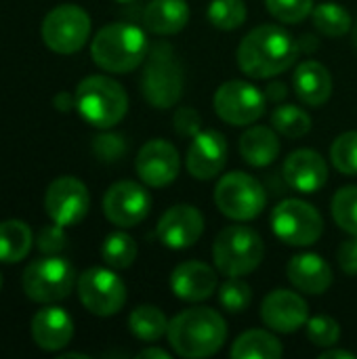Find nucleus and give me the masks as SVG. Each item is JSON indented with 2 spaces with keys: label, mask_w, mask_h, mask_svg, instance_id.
<instances>
[{
  "label": "nucleus",
  "mask_w": 357,
  "mask_h": 359,
  "mask_svg": "<svg viewBox=\"0 0 357 359\" xmlns=\"http://www.w3.org/2000/svg\"><path fill=\"white\" fill-rule=\"evenodd\" d=\"M299 42L280 25H259L250 29L238 46L240 69L255 80H267L286 72L299 57Z\"/></svg>",
  "instance_id": "1"
},
{
  "label": "nucleus",
  "mask_w": 357,
  "mask_h": 359,
  "mask_svg": "<svg viewBox=\"0 0 357 359\" xmlns=\"http://www.w3.org/2000/svg\"><path fill=\"white\" fill-rule=\"evenodd\" d=\"M166 337L179 358H213L225 345L227 324L210 307H191L170 320Z\"/></svg>",
  "instance_id": "2"
},
{
  "label": "nucleus",
  "mask_w": 357,
  "mask_h": 359,
  "mask_svg": "<svg viewBox=\"0 0 357 359\" xmlns=\"http://www.w3.org/2000/svg\"><path fill=\"white\" fill-rule=\"evenodd\" d=\"M149 46L141 27L133 23H109L90 42L93 61L109 74H128L147 57Z\"/></svg>",
  "instance_id": "3"
},
{
  "label": "nucleus",
  "mask_w": 357,
  "mask_h": 359,
  "mask_svg": "<svg viewBox=\"0 0 357 359\" xmlns=\"http://www.w3.org/2000/svg\"><path fill=\"white\" fill-rule=\"evenodd\" d=\"M78 114L97 128L116 126L128 111V97L120 82L107 76H88L76 88Z\"/></svg>",
  "instance_id": "4"
},
{
  "label": "nucleus",
  "mask_w": 357,
  "mask_h": 359,
  "mask_svg": "<svg viewBox=\"0 0 357 359\" xmlns=\"http://www.w3.org/2000/svg\"><path fill=\"white\" fill-rule=\"evenodd\" d=\"M265 257L263 238L246 225H229L221 229L213 244L215 267L227 278L252 273Z\"/></svg>",
  "instance_id": "5"
},
{
  "label": "nucleus",
  "mask_w": 357,
  "mask_h": 359,
  "mask_svg": "<svg viewBox=\"0 0 357 359\" xmlns=\"http://www.w3.org/2000/svg\"><path fill=\"white\" fill-rule=\"evenodd\" d=\"M141 93L156 109H170L183 95V69L173 46L160 42L147 53V63L141 76Z\"/></svg>",
  "instance_id": "6"
},
{
  "label": "nucleus",
  "mask_w": 357,
  "mask_h": 359,
  "mask_svg": "<svg viewBox=\"0 0 357 359\" xmlns=\"http://www.w3.org/2000/svg\"><path fill=\"white\" fill-rule=\"evenodd\" d=\"M215 204L231 221H252L267 206V189L252 175L234 170L219 179Z\"/></svg>",
  "instance_id": "7"
},
{
  "label": "nucleus",
  "mask_w": 357,
  "mask_h": 359,
  "mask_svg": "<svg viewBox=\"0 0 357 359\" xmlns=\"http://www.w3.org/2000/svg\"><path fill=\"white\" fill-rule=\"evenodd\" d=\"M23 292L34 303H57L72 294L76 286V271L69 261L46 255L32 261L23 271Z\"/></svg>",
  "instance_id": "8"
},
{
  "label": "nucleus",
  "mask_w": 357,
  "mask_h": 359,
  "mask_svg": "<svg viewBox=\"0 0 357 359\" xmlns=\"http://www.w3.org/2000/svg\"><path fill=\"white\" fill-rule=\"evenodd\" d=\"M40 34L53 53L74 55L90 36V17L78 4H59L44 17Z\"/></svg>",
  "instance_id": "9"
},
{
  "label": "nucleus",
  "mask_w": 357,
  "mask_h": 359,
  "mask_svg": "<svg viewBox=\"0 0 357 359\" xmlns=\"http://www.w3.org/2000/svg\"><path fill=\"white\" fill-rule=\"evenodd\" d=\"M271 229L288 246H311L324 233V219L309 202L288 198L274 208Z\"/></svg>",
  "instance_id": "10"
},
{
  "label": "nucleus",
  "mask_w": 357,
  "mask_h": 359,
  "mask_svg": "<svg viewBox=\"0 0 357 359\" xmlns=\"http://www.w3.org/2000/svg\"><path fill=\"white\" fill-rule=\"evenodd\" d=\"M213 105L223 122L231 126H250L265 114L267 97L250 82L229 80L217 88Z\"/></svg>",
  "instance_id": "11"
},
{
  "label": "nucleus",
  "mask_w": 357,
  "mask_h": 359,
  "mask_svg": "<svg viewBox=\"0 0 357 359\" xmlns=\"http://www.w3.org/2000/svg\"><path fill=\"white\" fill-rule=\"evenodd\" d=\"M80 303L99 318L116 316L126 303V286L112 269L90 267L78 278Z\"/></svg>",
  "instance_id": "12"
},
{
  "label": "nucleus",
  "mask_w": 357,
  "mask_h": 359,
  "mask_svg": "<svg viewBox=\"0 0 357 359\" xmlns=\"http://www.w3.org/2000/svg\"><path fill=\"white\" fill-rule=\"evenodd\" d=\"M90 208V196L86 185L76 177L55 179L44 194V210L53 223L72 227L80 223Z\"/></svg>",
  "instance_id": "13"
},
{
  "label": "nucleus",
  "mask_w": 357,
  "mask_h": 359,
  "mask_svg": "<svg viewBox=\"0 0 357 359\" xmlns=\"http://www.w3.org/2000/svg\"><path fill=\"white\" fill-rule=\"evenodd\" d=\"M151 210L147 189L135 181H118L103 196V212L107 221L120 229H128L145 221Z\"/></svg>",
  "instance_id": "14"
},
{
  "label": "nucleus",
  "mask_w": 357,
  "mask_h": 359,
  "mask_svg": "<svg viewBox=\"0 0 357 359\" xmlns=\"http://www.w3.org/2000/svg\"><path fill=\"white\" fill-rule=\"evenodd\" d=\"M135 168L139 179L149 187H166L170 185L181 170V158L177 147L166 139L147 141L135 160Z\"/></svg>",
  "instance_id": "15"
},
{
  "label": "nucleus",
  "mask_w": 357,
  "mask_h": 359,
  "mask_svg": "<svg viewBox=\"0 0 357 359\" xmlns=\"http://www.w3.org/2000/svg\"><path fill=\"white\" fill-rule=\"evenodd\" d=\"M204 233V217L191 204H177L168 208L156 227V236L162 246L170 250L191 248Z\"/></svg>",
  "instance_id": "16"
},
{
  "label": "nucleus",
  "mask_w": 357,
  "mask_h": 359,
  "mask_svg": "<svg viewBox=\"0 0 357 359\" xmlns=\"http://www.w3.org/2000/svg\"><path fill=\"white\" fill-rule=\"evenodd\" d=\"M261 320L263 324L282 334H292L301 330L309 320V307L299 292L278 288L269 292L261 303Z\"/></svg>",
  "instance_id": "17"
},
{
  "label": "nucleus",
  "mask_w": 357,
  "mask_h": 359,
  "mask_svg": "<svg viewBox=\"0 0 357 359\" xmlns=\"http://www.w3.org/2000/svg\"><path fill=\"white\" fill-rule=\"evenodd\" d=\"M227 162V141L219 130H200L187 147V170L198 181L215 179Z\"/></svg>",
  "instance_id": "18"
},
{
  "label": "nucleus",
  "mask_w": 357,
  "mask_h": 359,
  "mask_svg": "<svg viewBox=\"0 0 357 359\" xmlns=\"http://www.w3.org/2000/svg\"><path fill=\"white\" fill-rule=\"evenodd\" d=\"M282 177L290 189L299 194H316L328 181V164L314 149H297L284 160Z\"/></svg>",
  "instance_id": "19"
},
{
  "label": "nucleus",
  "mask_w": 357,
  "mask_h": 359,
  "mask_svg": "<svg viewBox=\"0 0 357 359\" xmlns=\"http://www.w3.org/2000/svg\"><path fill=\"white\" fill-rule=\"evenodd\" d=\"M219 288L217 271L202 261H185L170 273V290L177 299L187 303H200L213 297Z\"/></svg>",
  "instance_id": "20"
},
{
  "label": "nucleus",
  "mask_w": 357,
  "mask_h": 359,
  "mask_svg": "<svg viewBox=\"0 0 357 359\" xmlns=\"http://www.w3.org/2000/svg\"><path fill=\"white\" fill-rule=\"evenodd\" d=\"M290 284L305 294H324L332 284L330 265L316 252H301L288 261L286 267Z\"/></svg>",
  "instance_id": "21"
},
{
  "label": "nucleus",
  "mask_w": 357,
  "mask_h": 359,
  "mask_svg": "<svg viewBox=\"0 0 357 359\" xmlns=\"http://www.w3.org/2000/svg\"><path fill=\"white\" fill-rule=\"evenodd\" d=\"M34 343L44 351H59L74 337V322L61 307H44L32 320Z\"/></svg>",
  "instance_id": "22"
},
{
  "label": "nucleus",
  "mask_w": 357,
  "mask_h": 359,
  "mask_svg": "<svg viewBox=\"0 0 357 359\" xmlns=\"http://www.w3.org/2000/svg\"><path fill=\"white\" fill-rule=\"evenodd\" d=\"M292 88L297 97L309 105V107H320L324 105L330 95H332V76L326 65L320 61H303L295 74H292Z\"/></svg>",
  "instance_id": "23"
},
{
  "label": "nucleus",
  "mask_w": 357,
  "mask_h": 359,
  "mask_svg": "<svg viewBox=\"0 0 357 359\" xmlns=\"http://www.w3.org/2000/svg\"><path fill=\"white\" fill-rule=\"evenodd\" d=\"M143 23L158 36L179 34L189 23V4L185 0H151L143 11Z\"/></svg>",
  "instance_id": "24"
},
{
  "label": "nucleus",
  "mask_w": 357,
  "mask_h": 359,
  "mask_svg": "<svg viewBox=\"0 0 357 359\" xmlns=\"http://www.w3.org/2000/svg\"><path fill=\"white\" fill-rule=\"evenodd\" d=\"M240 156L246 164L255 168H265L274 164L280 156L278 133L269 126H250L240 137Z\"/></svg>",
  "instance_id": "25"
},
{
  "label": "nucleus",
  "mask_w": 357,
  "mask_h": 359,
  "mask_svg": "<svg viewBox=\"0 0 357 359\" xmlns=\"http://www.w3.org/2000/svg\"><path fill=\"white\" fill-rule=\"evenodd\" d=\"M282 353V343L267 330H248L231 345L234 359H280Z\"/></svg>",
  "instance_id": "26"
},
{
  "label": "nucleus",
  "mask_w": 357,
  "mask_h": 359,
  "mask_svg": "<svg viewBox=\"0 0 357 359\" xmlns=\"http://www.w3.org/2000/svg\"><path fill=\"white\" fill-rule=\"evenodd\" d=\"M32 229L17 219L0 223V263H19L32 250Z\"/></svg>",
  "instance_id": "27"
},
{
  "label": "nucleus",
  "mask_w": 357,
  "mask_h": 359,
  "mask_svg": "<svg viewBox=\"0 0 357 359\" xmlns=\"http://www.w3.org/2000/svg\"><path fill=\"white\" fill-rule=\"evenodd\" d=\"M128 328L135 339L143 343H156L168 332V320L162 309L154 305H141L130 313Z\"/></svg>",
  "instance_id": "28"
},
{
  "label": "nucleus",
  "mask_w": 357,
  "mask_h": 359,
  "mask_svg": "<svg viewBox=\"0 0 357 359\" xmlns=\"http://www.w3.org/2000/svg\"><path fill=\"white\" fill-rule=\"evenodd\" d=\"M311 19H314L316 29L320 34L328 36V38L345 36L351 29V25H353L349 11L345 6L337 4V2H324V4L314 6Z\"/></svg>",
  "instance_id": "29"
},
{
  "label": "nucleus",
  "mask_w": 357,
  "mask_h": 359,
  "mask_svg": "<svg viewBox=\"0 0 357 359\" xmlns=\"http://www.w3.org/2000/svg\"><path fill=\"white\" fill-rule=\"evenodd\" d=\"M271 128L288 139H301L311 130V116L299 105L284 103L271 111Z\"/></svg>",
  "instance_id": "30"
},
{
  "label": "nucleus",
  "mask_w": 357,
  "mask_h": 359,
  "mask_svg": "<svg viewBox=\"0 0 357 359\" xmlns=\"http://www.w3.org/2000/svg\"><path fill=\"white\" fill-rule=\"evenodd\" d=\"M137 242L124 233V231H116V233H109L101 246V257L105 261L107 267L112 269H126L135 263L137 259Z\"/></svg>",
  "instance_id": "31"
},
{
  "label": "nucleus",
  "mask_w": 357,
  "mask_h": 359,
  "mask_svg": "<svg viewBox=\"0 0 357 359\" xmlns=\"http://www.w3.org/2000/svg\"><path fill=\"white\" fill-rule=\"evenodd\" d=\"M335 223L347 231L349 236H357V185H347L339 189L330 204Z\"/></svg>",
  "instance_id": "32"
},
{
  "label": "nucleus",
  "mask_w": 357,
  "mask_h": 359,
  "mask_svg": "<svg viewBox=\"0 0 357 359\" xmlns=\"http://www.w3.org/2000/svg\"><path fill=\"white\" fill-rule=\"evenodd\" d=\"M208 21L223 32L238 29L246 21L244 0H213L208 4Z\"/></svg>",
  "instance_id": "33"
},
{
  "label": "nucleus",
  "mask_w": 357,
  "mask_h": 359,
  "mask_svg": "<svg viewBox=\"0 0 357 359\" xmlns=\"http://www.w3.org/2000/svg\"><path fill=\"white\" fill-rule=\"evenodd\" d=\"M332 166L347 177L357 175V130H347L339 135L330 147Z\"/></svg>",
  "instance_id": "34"
},
{
  "label": "nucleus",
  "mask_w": 357,
  "mask_h": 359,
  "mask_svg": "<svg viewBox=\"0 0 357 359\" xmlns=\"http://www.w3.org/2000/svg\"><path fill=\"white\" fill-rule=\"evenodd\" d=\"M219 303L227 313H244L252 303V288L242 278H227L219 288Z\"/></svg>",
  "instance_id": "35"
},
{
  "label": "nucleus",
  "mask_w": 357,
  "mask_h": 359,
  "mask_svg": "<svg viewBox=\"0 0 357 359\" xmlns=\"http://www.w3.org/2000/svg\"><path fill=\"white\" fill-rule=\"evenodd\" d=\"M307 330V339L309 343H314L316 347H335L341 339V326L337 320L328 318V316H316L309 318L305 324Z\"/></svg>",
  "instance_id": "36"
},
{
  "label": "nucleus",
  "mask_w": 357,
  "mask_h": 359,
  "mask_svg": "<svg viewBox=\"0 0 357 359\" xmlns=\"http://www.w3.org/2000/svg\"><path fill=\"white\" fill-rule=\"evenodd\" d=\"M267 11L282 23H301L314 11V0H265Z\"/></svg>",
  "instance_id": "37"
},
{
  "label": "nucleus",
  "mask_w": 357,
  "mask_h": 359,
  "mask_svg": "<svg viewBox=\"0 0 357 359\" xmlns=\"http://www.w3.org/2000/svg\"><path fill=\"white\" fill-rule=\"evenodd\" d=\"M93 151L101 162H118L126 154V141L122 135L103 133L93 139Z\"/></svg>",
  "instance_id": "38"
},
{
  "label": "nucleus",
  "mask_w": 357,
  "mask_h": 359,
  "mask_svg": "<svg viewBox=\"0 0 357 359\" xmlns=\"http://www.w3.org/2000/svg\"><path fill=\"white\" fill-rule=\"evenodd\" d=\"M63 229H65V227H61V225H57V223H53V225L40 229V231H38V238H36L38 250L44 252V255H57V252H61V250L67 246V236H65Z\"/></svg>",
  "instance_id": "39"
},
{
  "label": "nucleus",
  "mask_w": 357,
  "mask_h": 359,
  "mask_svg": "<svg viewBox=\"0 0 357 359\" xmlns=\"http://www.w3.org/2000/svg\"><path fill=\"white\" fill-rule=\"evenodd\" d=\"M175 130L181 135V137H189L194 139L200 130H202V118L200 114L194 109V107H179L175 111Z\"/></svg>",
  "instance_id": "40"
},
{
  "label": "nucleus",
  "mask_w": 357,
  "mask_h": 359,
  "mask_svg": "<svg viewBox=\"0 0 357 359\" xmlns=\"http://www.w3.org/2000/svg\"><path fill=\"white\" fill-rule=\"evenodd\" d=\"M337 261L339 267L345 276H357V236H351L349 240L341 242L339 250H337Z\"/></svg>",
  "instance_id": "41"
},
{
  "label": "nucleus",
  "mask_w": 357,
  "mask_h": 359,
  "mask_svg": "<svg viewBox=\"0 0 357 359\" xmlns=\"http://www.w3.org/2000/svg\"><path fill=\"white\" fill-rule=\"evenodd\" d=\"M265 97L274 103H282L288 97V86L280 80H271L269 86L265 88Z\"/></svg>",
  "instance_id": "42"
},
{
  "label": "nucleus",
  "mask_w": 357,
  "mask_h": 359,
  "mask_svg": "<svg viewBox=\"0 0 357 359\" xmlns=\"http://www.w3.org/2000/svg\"><path fill=\"white\" fill-rule=\"evenodd\" d=\"M55 105H57V109L67 111L69 107H76V97H72L67 93H61V95L55 97Z\"/></svg>",
  "instance_id": "43"
},
{
  "label": "nucleus",
  "mask_w": 357,
  "mask_h": 359,
  "mask_svg": "<svg viewBox=\"0 0 357 359\" xmlns=\"http://www.w3.org/2000/svg\"><path fill=\"white\" fill-rule=\"evenodd\" d=\"M320 359H357V355L351 351H343V349H328V351L320 353Z\"/></svg>",
  "instance_id": "44"
},
{
  "label": "nucleus",
  "mask_w": 357,
  "mask_h": 359,
  "mask_svg": "<svg viewBox=\"0 0 357 359\" xmlns=\"http://www.w3.org/2000/svg\"><path fill=\"white\" fill-rule=\"evenodd\" d=\"M139 358L143 359H168V351H164V349H158V347H149V349H143L141 353H139Z\"/></svg>",
  "instance_id": "45"
},
{
  "label": "nucleus",
  "mask_w": 357,
  "mask_h": 359,
  "mask_svg": "<svg viewBox=\"0 0 357 359\" xmlns=\"http://www.w3.org/2000/svg\"><path fill=\"white\" fill-rule=\"evenodd\" d=\"M297 42H299V50H307V53H314V50L318 48V40H316L314 36H309V34L301 36V40H297Z\"/></svg>",
  "instance_id": "46"
},
{
  "label": "nucleus",
  "mask_w": 357,
  "mask_h": 359,
  "mask_svg": "<svg viewBox=\"0 0 357 359\" xmlns=\"http://www.w3.org/2000/svg\"><path fill=\"white\" fill-rule=\"evenodd\" d=\"M353 44H356V48H357V21H356V27H353Z\"/></svg>",
  "instance_id": "47"
},
{
  "label": "nucleus",
  "mask_w": 357,
  "mask_h": 359,
  "mask_svg": "<svg viewBox=\"0 0 357 359\" xmlns=\"http://www.w3.org/2000/svg\"><path fill=\"white\" fill-rule=\"evenodd\" d=\"M116 2H120V4H130V2H135V0H116Z\"/></svg>",
  "instance_id": "48"
},
{
  "label": "nucleus",
  "mask_w": 357,
  "mask_h": 359,
  "mask_svg": "<svg viewBox=\"0 0 357 359\" xmlns=\"http://www.w3.org/2000/svg\"><path fill=\"white\" fill-rule=\"evenodd\" d=\"M0 288H2V276H0Z\"/></svg>",
  "instance_id": "49"
}]
</instances>
